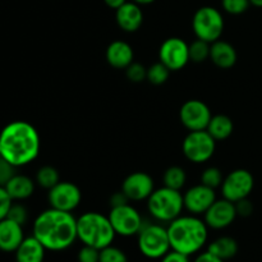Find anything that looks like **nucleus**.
Here are the masks:
<instances>
[{"label": "nucleus", "instance_id": "obj_29", "mask_svg": "<svg viewBox=\"0 0 262 262\" xmlns=\"http://www.w3.org/2000/svg\"><path fill=\"white\" fill-rule=\"evenodd\" d=\"M223 181H224V176H223L222 170L216 166H209V168L205 169L201 174V178H200V182L202 184L212 189L222 187Z\"/></svg>", "mask_w": 262, "mask_h": 262}, {"label": "nucleus", "instance_id": "obj_41", "mask_svg": "<svg viewBox=\"0 0 262 262\" xmlns=\"http://www.w3.org/2000/svg\"><path fill=\"white\" fill-rule=\"evenodd\" d=\"M104 3L109 8H112V9L117 10L118 8L122 7V5L124 4V3H127V0H104Z\"/></svg>", "mask_w": 262, "mask_h": 262}, {"label": "nucleus", "instance_id": "obj_5", "mask_svg": "<svg viewBox=\"0 0 262 262\" xmlns=\"http://www.w3.org/2000/svg\"><path fill=\"white\" fill-rule=\"evenodd\" d=\"M184 210L183 194L181 191L161 187L155 188L147 199V211L156 222L170 223L181 216Z\"/></svg>", "mask_w": 262, "mask_h": 262}, {"label": "nucleus", "instance_id": "obj_8", "mask_svg": "<svg viewBox=\"0 0 262 262\" xmlns=\"http://www.w3.org/2000/svg\"><path fill=\"white\" fill-rule=\"evenodd\" d=\"M216 150V141L207 130L188 132L182 143V151L188 161L193 164L207 163L214 156Z\"/></svg>", "mask_w": 262, "mask_h": 262}, {"label": "nucleus", "instance_id": "obj_14", "mask_svg": "<svg viewBox=\"0 0 262 262\" xmlns=\"http://www.w3.org/2000/svg\"><path fill=\"white\" fill-rule=\"evenodd\" d=\"M155 191V182L150 174L145 171H135L124 178L122 183V192L128 201H147L151 193Z\"/></svg>", "mask_w": 262, "mask_h": 262}, {"label": "nucleus", "instance_id": "obj_28", "mask_svg": "<svg viewBox=\"0 0 262 262\" xmlns=\"http://www.w3.org/2000/svg\"><path fill=\"white\" fill-rule=\"evenodd\" d=\"M170 76V71L164 66L163 63L158 61V63L152 64L147 68V78L146 81L150 82L151 84L155 86H160V84L165 83Z\"/></svg>", "mask_w": 262, "mask_h": 262}, {"label": "nucleus", "instance_id": "obj_20", "mask_svg": "<svg viewBox=\"0 0 262 262\" xmlns=\"http://www.w3.org/2000/svg\"><path fill=\"white\" fill-rule=\"evenodd\" d=\"M237 50L232 43L224 40H217L210 46V60L220 69H230L237 63Z\"/></svg>", "mask_w": 262, "mask_h": 262}, {"label": "nucleus", "instance_id": "obj_32", "mask_svg": "<svg viewBox=\"0 0 262 262\" xmlns=\"http://www.w3.org/2000/svg\"><path fill=\"white\" fill-rule=\"evenodd\" d=\"M250 0H222V7L228 14L239 15L247 12L250 8Z\"/></svg>", "mask_w": 262, "mask_h": 262}, {"label": "nucleus", "instance_id": "obj_35", "mask_svg": "<svg viewBox=\"0 0 262 262\" xmlns=\"http://www.w3.org/2000/svg\"><path fill=\"white\" fill-rule=\"evenodd\" d=\"M78 262H99L100 260V250L91 247V246H84L78 251L77 255Z\"/></svg>", "mask_w": 262, "mask_h": 262}, {"label": "nucleus", "instance_id": "obj_19", "mask_svg": "<svg viewBox=\"0 0 262 262\" xmlns=\"http://www.w3.org/2000/svg\"><path fill=\"white\" fill-rule=\"evenodd\" d=\"M105 59L107 64L115 69H124L135 61V51L132 46L122 40H115L106 48Z\"/></svg>", "mask_w": 262, "mask_h": 262}, {"label": "nucleus", "instance_id": "obj_24", "mask_svg": "<svg viewBox=\"0 0 262 262\" xmlns=\"http://www.w3.org/2000/svg\"><path fill=\"white\" fill-rule=\"evenodd\" d=\"M238 250H239V247H238L237 241L232 237H228V235L216 238L207 246V251H210L224 261L232 260L233 257H235Z\"/></svg>", "mask_w": 262, "mask_h": 262}, {"label": "nucleus", "instance_id": "obj_17", "mask_svg": "<svg viewBox=\"0 0 262 262\" xmlns=\"http://www.w3.org/2000/svg\"><path fill=\"white\" fill-rule=\"evenodd\" d=\"M115 20L124 32H136L143 23V12L137 3L127 2L115 10Z\"/></svg>", "mask_w": 262, "mask_h": 262}, {"label": "nucleus", "instance_id": "obj_2", "mask_svg": "<svg viewBox=\"0 0 262 262\" xmlns=\"http://www.w3.org/2000/svg\"><path fill=\"white\" fill-rule=\"evenodd\" d=\"M40 148L41 141L37 129L25 120L9 123L0 132L2 156L17 168L36 160Z\"/></svg>", "mask_w": 262, "mask_h": 262}, {"label": "nucleus", "instance_id": "obj_18", "mask_svg": "<svg viewBox=\"0 0 262 262\" xmlns=\"http://www.w3.org/2000/svg\"><path fill=\"white\" fill-rule=\"evenodd\" d=\"M25 238L22 225L8 217L0 220V251L15 252Z\"/></svg>", "mask_w": 262, "mask_h": 262}, {"label": "nucleus", "instance_id": "obj_34", "mask_svg": "<svg viewBox=\"0 0 262 262\" xmlns=\"http://www.w3.org/2000/svg\"><path fill=\"white\" fill-rule=\"evenodd\" d=\"M17 166L13 165L8 160H5L3 156H0V187H5L8 182L17 174L15 171Z\"/></svg>", "mask_w": 262, "mask_h": 262}, {"label": "nucleus", "instance_id": "obj_13", "mask_svg": "<svg viewBox=\"0 0 262 262\" xmlns=\"http://www.w3.org/2000/svg\"><path fill=\"white\" fill-rule=\"evenodd\" d=\"M212 114L204 101L197 99L187 100L179 110V120L189 132L206 130Z\"/></svg>", "mask_w": 262, "mask_h": 262}, {"label": "nucleus", "instance_id": "obj_22", "mask_svg": "<svg viewBox=\"0 0 262 262\" xmlns=\"http://www.w3.org/2000/svg\"><path fill=\"white\" fill-rule=\"evenodd\" d=\"M35 188L36 182L23 174H15L5 186V189L13 201H25L30 199L35 193Z\"/></svg>", "mask_w": 262, "mask_h": 262}, {"label": "nucleus", "instance_id": "obj_7", "mask_svg": "<svg viewBox=\"0 0 262 262\" xmlns=\"http://www.w3.org/2000/svg\"><path fill=\"white\" fill-rule=\"evenodd\" d=\"M225 22L222 12L214 7H201L192 18V30L196 38L212 43L220 40L224 32Z\"/></svg>", "mask_w": 262, "mask_h": 262}, {"label": "nucleus", "instance_id": "obj_43", "mask_svg": "<svg viewBox=\"0 0 262 262\" xmlns=\"http://www.w3.org/2000/svg\"><path fill=\"white\" fill-rule=\"evenodd\" d=\"M251 5H255L257 8H262V0H250Z\"/></svg>", "mask_w": 262, "mask_h": 262}, {"label": "nucleus", "instance_id": "obj_33", "mask_svg": "<svg viewBox=\"0 0 262 262\" xmlns=\"http://www.w3.org/2000/svg\"><path fill=\"white\" fill-rule=\"evenodd\" d=\"M8 219L13 220V222L18 223V224H20L23 227V225L27 223L28 220V211L27 209H26L25 206H23L22 204H19V202H13L12 206H10L9 209V212H8Z\"/></svg>", "mask_w": 262, "mask_h": 262}, {"label": "nucleus", "instance_id": "obj_39", "mask_svg": "<svg viewBox=\"0 0 262 262\" xmlns=\"http://www.w3.org/2000/svg\"><path fill=\"white\" fill-rule=\"evenodd\" d=\"M193 262H225L222 258H219L217 256H215L214 253H211L210 251H205V252L197 253L196 258Z\"/></svg>", "mask_w": 262, "mask_h": 262}, {"label": "nucleus", "instance_id": "obj_42", "mask_svg": "<svg viewBox=\"0 0 262 262\" xmlns=\"http://www.w3.org/2000/svg\"><path fill=\"white\" fill-rule=\"evenodd\" d=\"M132 2L137 3L138 5H148L151 4V3L155 2V0H132Z\"/></svg>", "mask_w": 262, "mask_h": 262}, {"label": "nucleus", "instance_id": "obj_11", "mask_svg": "<svg viewBox=\"0 0 262 262\" xmlns=\"http://www.w3.org/2000/svg\"><path fill=\"white\" fill-rule=\"evenodd\" d=\"M159 61L170 72L183 69L189 61V45L181 37H169L159 49Z\"/></svg>", "mask_w": 262, "mask_h": 262}, {"label": "nucleus", "instance_id": "obj_21", "mask_svg": "<svg viewBox=\"0 0 262 262\" xmlns=\"http://www.w3.org/2000/svg\"><path fill=\"white\" fill-rule=\"evenodd\" d=\"M46 248L33 235L26 237L14 252L15 262H43Z\"/></svg>", "mask_w": 262, "mask_h": 262}, {"label": "nucleus", "instance_id": "obj_26", "mask_svg": "<svg viewBox=\"0 0 262 262\" xmlns=\"http://www.w3.org/2000/svg\"><path fill=\"white\" fill-rule=\"evenodd\" d=\"M36 183L43 189H51L55 184L60 182V177H59V171L56 170L54 166L43 165L36 173Z\"/></svg>", "mask_w": 262, "mask_h": 262}, {"label": "nucleus", "instance_id": "obj_3", "mask_svg": "<svg viewBox=\"0 0 262 262\" xmlns=\"http://www.w3.org/2000/svg\"><path fill=\"white\" fill-rule=\"evenodd\" d=\"M166 228L171 250L189 257L201 252L209 239V227L204 219L196 215H181Z\"/></svg>", "mask_w": 262, "mask_h": 262}, {"label": "nucleus", "instance_id": "obj_23", "mask_svg": "<svg viewBox=\"0 0 262 262\" xmlns=\"http://www.w3.org/2000/svg\"><path fill=\"white\" fill-rule=\"evenodd\" d=\"M206 130L216 142L217 141H225L232 136L233 130H234V124L228 115L216 114L211 117Z\"/></svg>", "mask_w": 262, "mask_h": 262}, {"label": "nucleus", "instance_id": "obj_36", "mask_svg": "<svg viewBox=\"0 0 262 262\" xmlns=\"http://www.w3.org/2000/svg\"><path fill=\"white\" fill-rule=\"evenodd\" d=\"M13 202L14 201L9 196L5 187H0V220L5 219L8 216V212H9V209Z\"/></svg>", "mask_w": 262, "mask_h": 262}, {"label": "nucleus", "instance_id": "obj_31", "mask_svg": "<svg viewBox=\"0 0 262 262\" xmlns=\"http://www.w3.org/2000/svg\"><path fill=\"white\" fill-rule=\"evenodd\" d=\"M125 76L133 83H141V82L146 81V78H147V68L141 63L133 61L130 66L125 68Z\"/></svg>", "mask_w": 262, "mask_h": 262}, {"label": "nucleus", "instance_id": "obj_38", "mask_svg": "<svg viewBox=\"0 0 262 262\" xmlns=\"http://www.w3.org/2000/svg\"><path fill=\"white\" fill-rule=\"evenodd\" d=\"M160 262H191V260H189V256L178 252V251L170 250L160 258Z\"/></svg>", "mask_w": 262, "mask_h": 262}, {"label": "nucleus", "instance_id": "obj_27", "mask_svg": "<svg viewBox=\"0 0 262 262\" xmlns=\"http://www.w3.org/2000/svg\"><path fill=\"white\" fill-rule=\"evenodd\" d=\"M210 46L211 43L204 40L196 38L192 43H189V60L193 63H204L210 59Z\"/></svg>", "mask_w": 262, "mask_h": 262}, {"label": "nucleus", "instance_id": "obj_10", "mask_svg": "<svg viewBox=\"0 0 262 262\" xmlns=\"http://www.w3.org/2000/svg\"><path fill=\"white\" fill-rule=\"evenodd\" d=\"M255 187V179L251 171L246 169H235L224 177L222 187L223 199L230 202H238L250 197Z\"/></svg>", "mask_w": 262, "mask_h": 262}, {"label": "nucleus", "instance_id": "obj_1", "mask_svg": "<svg viewBox=\"0 0 262 262\" xmlns=\"http://www.w3.org/2000/svg\"><path fill=\"white\" fill-rule=\"evenodd\" d=\"M32 235L42 243L46 251H64L78 239L77 219L72 212L50 207L37 215L32 225Z\"/></svg>", "mask_w": 262, "mask_h": 262}, {"label": "nucleus", "instance_id": "obj_12", "mask_svg": "<svg viewBox=\"0 0 262 262\" xmlns=\"http://www.w3.org/2000/svg\"><path fill=\"white\" fill-rule=\"evenodd\" d=\"M81 201V189L72 182L60 181L48 192V202L50 207L60 211H74L79 206Z\"/></svg>", "mask_w": 262, "mask_h": 262}, {"label": "nucleus", "instance_id": "obj_4", "mask_svg": "<svg viewBox=\"0 0 262 262\" xmlns=\"http://www.w3.org/2000/svg\"><path fill=\"white\" fill-rule=\"evenodd\" d=\"M77 237L84 246L102 250L113 245L117 233L106 215L87 211L77 219Z\"/></svg>", "mask_w": 262, "mask_h": 262}, {"label": "nucleus", "instance_id": "obj_16", "mask_svg": "<svg viewBox=\"0 0 262 262\" xmlns=\"http://www.w3.org/2000/svg\"><path fill=\"white\" fill-rule=\"evenodd\" d=\"M238 216L234 202L222 199L216 200L204 214V220L210 229L222 230L230 227Z\"/></svg>", "mask_w": 262, "mask_h": 262}, {"label": "nucleus", "instance_id": "obj_44", "mask_svg": "<svg viewBox=\"0 0 262 262\" xmlns=\"http://www.w3.org/2000/svg\"><path fill=\"white\" fill-rule=\"evenodd\" d=\"M0 156H2V150H0Z\"/></svg>", "mask_w": 262, "mask_h": 262}, {"label": "nucleus", "instance_id": "obj_6", "mask_svg": "<svg viewBox=\"0 0 262 262\" xmlns=\"http://www.w3.org/2000/svg\"><path fill=\"white\" fill-rule=\"evenodd\" d=\"M140 252L151 260H160L171 250L168 228L158 223H145L137 234Z\"/></svg>", "mask_w": 262, "mask_h": 262}, {"label": "nucleus", "instance_id": "obj_37", "mask_svg": "<svg viewBox=\"0 0 262 262\" xmlns=\"http://www.w3.org/2000/svg\"><path fill=\"white\" fill-rule=\"evenodd\" d=\"M235 209H237L238 216L247 217L253 212V205L250 200L245 199V200H241V201L235 202Z\"/></svg>", "mask_w": 262, "mask_h": 262}, {"label": "nucleus", "instance_id": "obj_15", "mask_svg": "<svg viewBox=\"0 0 262 262\" xmlns=\"http://www.w3.org/2000/svg\"><path fill=\"white\" fill-rule=\"evenodd\" d=\"M216 200L215 189L202 183L196 184L184 192V210H187L188 214L200 216V215H204Z\"/></svg>", "mask_w": 262, "mask_h": 262}, {"label": "nucleus", "instance_id": "obj_40", "mask_svg": "<svg viewBox=\"0 0 262 262\" xmlns=\"http://www.w3.org/2000/svg\"><path fill=\"white\" fill-rule=\"evenodd\" d=\"M127 202H129V201H128V199L125 197V194L123 193L122 191H120V192H118V193L113 194L112 199H110V206H112V207L113 206H119V205L127 204Z\"/></svg>", "mask_w": 262, "mask_h": 262}, {"label": "nucleus", "instance_id": "obj_25", "mask_svg": "<svg viewBox=\"0 0 262 262\" xmlns=\"http://www.w3.org/2000/svg\"><path fill=\"white\" fill-rule=\"evenodd\" d=\"M164 187L176 189V191H182L187 183V173L182 166L173 165L169 166L163 176Z\"/></svg>", "mask_w": 262, "mask_h": 262}, {"label": "nucleus", "instance_id": "obj_30", "mask_svg": "<svg viewBox=\"0 0 262 262\" xmlns=\"http://www.w3.org/2000/svg\"><path fill=\"white\" fill-rule=\"evenodd\" d=\"M99 262H128V257L124 251L110 245L100 250Z\"/></svg>", "mask_w": 262, "mask_h": 262}, {"label": "nucleus", "instance_id": "obj_9", "mask_svg": "<svg viewBox=\"0 0 262 262\" xmlns=\"http://www.w3.org/2000/svg\"><path fill=\"white\" fill-rule=\"evenodd\" d=\"M107 217H109L117 235H120V237L137 235L141 228L145 224L142 215L136 207L129 205V202L119 205V206H113Z\"/></svg>", "mask_w": 262, "mask_h": 262}]
</instances>
